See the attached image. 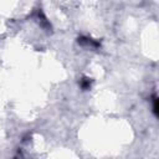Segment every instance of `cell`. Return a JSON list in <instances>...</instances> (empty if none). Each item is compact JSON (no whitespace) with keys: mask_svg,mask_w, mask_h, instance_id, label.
<instances>
[{"mask_svg":"<svg viewBox=\"0 0 159 159\" xmlns=\"http://www.w3.org/2000/svg\"><path fill=\"white\" fill-rule=\"evenodd\" d=\"M153 111H154V114L155 116L159 114V107H158V98L157 97L153 98Z\"/></svg>","mask_w":159,"mask_h":159,"instance_id":"2","label":"cell"},{"mask_svg":"<svg viewBox=\"0 0 159 159\" xmlns=\"http://www.w3.org/2000/svg\"><path fill=\"white\" fill-rule=\"evenodd\" d=\"M89 86H91V80H89V78H83V80L81 81V87H82L83 89H88Z\"/></svg>","mask_w":159,"mask_h":159,"instance_id":"1","label":"cell"}]
</instances>
